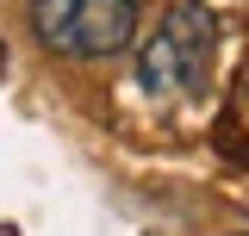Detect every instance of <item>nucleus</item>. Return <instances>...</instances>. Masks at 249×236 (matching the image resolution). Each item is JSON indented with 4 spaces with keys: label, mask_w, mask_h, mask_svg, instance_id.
<instances>
[{
    "label": "nucleus",
    "mask_w": 249,
    "mask_h": 236,
    "mask_svg": "<svg viewBox=\"0 0 249 236\" xmlns=\"http://www.w3.org/2000/svg\"><path fill=\"white\" fill-rule=\"evenodd\" d=\"M31 31L44 50L75 62L119 56L137 31V0H31Z\"/></svg>",
    "instance_id": "obj_2"
},
{
    "label": "nucleus",
    "mask_w": 249,
    "mask_h": 236,
    "mask_svg": "<svg viewBox=\"0 0 249 236\" xmlns=\"http://www.w3.org/2000/svg\"><path fill=\"white\" fill-rule=\"evenodd\" d=\"M212 68H218V19H212V6H199V0L168 6V19L156 25V37L137 56L143 93H156V100H199L212 87Z\"/></svg>",
    "instance_id": "obj_1"
}]
</instances>
